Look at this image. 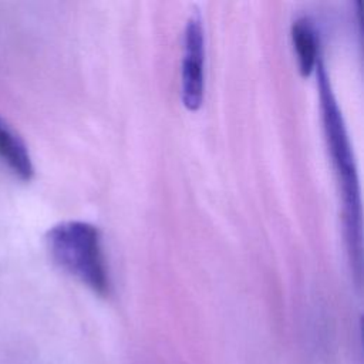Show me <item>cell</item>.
<instances>
[{
  "instance_id": "277c9868",
  "label": "cell",
  "mask_w": 364,
  "mask_h": 364,
  "mask_svg": "<svg viewBox=\"0 0 364 364\" xmlns=\"http://www.w3.org/2000/svg\"><path fill=\"white\" fill-rule=\"evenodd\" d=\"M0 162L18 179L30 181L34 166L28 148L16 129L0 115Z\"/></svg>"
},
{
  "instance_id": "3957f363",
  "label": "cell",
  "mask_w": 364,
  "mask_h": 364,
  "mask_svg": "<svg viewBox=\"0 0 364 364\" xmlns=\"http://www.w3.org/2000/svg\"><path fill=\"white\" fill-rule=\"evenodd\" d=\"M205 38L202 18L193 13L185 27L183 34V57L181 67V97L183 105L196 111L203 101L205 91Z\"/></svg>"
},
{
  "instance_id": "7a4b0ae2",
  "label": "cell",
  "mask_w": 364,
  "mask_h": 364,
  "mask_svg": "<svg viewBox=\"0 0 364 364\" xmlns=\"http://www.w3.org/2000/svg\"><path fill=\"white\" fill-rule=\"evenodd\" d=\"M54 263L100 296L109 293V276L100 230L87 222L68 220L53 226L46 235Z\"/></svg>"
},
{
  "instance_id": "5b68a950",
  "label": "cell",
  "mask_w": 364,
  "mask_h": 364,
  "mask_svg": "<svg viewBox=\"0 0 364 364\" xmlns=\"http://www.w3.org/2000/svg\"><path fill=\"white\" fill-rule=\"evenodd\" d=\"M291 41L301 75H310L318 63V43L309 17H299L291 24Z\"/></svg>"
},
{
  "instance_id": "6da1fadb",
  "label": "cell",
  "mask_w": 364,
  "mask_h": 364,
  "mask_svg": "<svg viewBox=\"0 0 364 364\" xmlns=\"http://www.w3.org/2000/svg\"><path fill=\"white\" fill-rule=\"evenodd\" d=\"M318 94L323 127L327 146L336 169L343 200V219L350 259L355 273L361 274V195L354 155L344 119L331 90V84L323 63H317Z\"/></svg>"
}]
</instances>
